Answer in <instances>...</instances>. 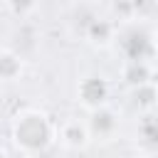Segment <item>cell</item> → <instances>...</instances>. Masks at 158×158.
I'll return each mask as SVG.
<instances>
[{
    "label": "cell",
    "instance_id": "obj_11",
    "mask_svg": "<svg viewBox=\"0 0 158 158\" xmlns=\"http://www.w3.org/2000/svg\"><path fill=\"white\" fill-rule=\"evenodd\" d=\"M2 2H5V10L12 17H17L20 22L30 20L37 12V7H40V0H2Z\"/></svg>",
    "mask_w": 158,
    "mask_h": 158
},
{
    "label": "cell",
    "instance_id": "obj_6",
    "mask_svg": "<svg viewBox=\"0 0 158 158\" xmlns=\"http://www.w3.org/2000/svg\"><path fill=\"white\" fill-rule=\"evenodd\" d=\"M136 141L146 148V153H151L148 158L158 156V116L156 114H143L136 128Z\"/></svg>",
    "mask_w": 158,
    "mask_h": 158
},
{
    "label": "cell",
    "instance_id": "obj_3",
    "mask_svg": "<svg viewBox=\"0 0 158 158\" xmlns=\"http://www.w3.org/2000/svg\"><path fill=\"white\" fill-rule=\"evenodd\" d=\"M111 99V84L104 74H86L77 81V104L86 111H96L101 106H109Z\"/></svg>",
    "mask_w": 158,
    "mask_h": 158
},
{
    "label": "cell",
    "instance_id": "obj_7",
    "mask_svg": "<svg viewBox=\"0 0 158 158\" xmlns=\"http://www.w3.org/2000/svg\"><path fill=\"white\" fill-rule=\"evenodd\" d=\"M25 69V57H20L15 49L2 47L0 49V81L2 84H12L22 77Z\"/></svg>",
    "mask_w": 158,
    "mask_h": 158
},
{
    "label": "cell",
    "instance_id": "obj_5",
    "mask_svg": "<svg viewBox=\"0 0 158 158\" xmlns=\"http://www.w3.org/2000/svg\"><path fill=\"white\" fill-rule=\"evenodd\" d=\"M118 114L111 106H101L96 111H89L86 126L91 133V141H111L118 133Z\"/></svg>",
    "mask_w": 158,
    "mask_h": 158
},
{
    "label": "cell",
    "instance_id": "obj_14",
    "mask_svg": "<svg viewBox=\"0 0 158 158\" xmlns=\"http://www.w3.org/2000/svg\"><path fill=\"white\" fill-rule=\"evenodd\" d=\"M0 158H10V153H7V148H5V146H0Z\"/></svg>",
    "mask_w": 158,
    "mask_h": 158
},
{
    "label": "cell",
    "instance_id": "obj_10",
    "mask_svg": "<svg viewBox=\"0 0 158 158\" xmlns=\"http://www.w3.org/2000/svg\"><path fill=\"white\" fill-rule=\"evenodd\" d=\"M133 91V104L141 109V111H146V114H151L153 109H156V104H158V89L148 81V84H141V86H136V89H131Z\"/></svg>",
    "mask_w": 158,
    "mask_h": 158
},
{
    "label": "cell",
    "instance_id": "obj_8",
    "mask_svg": "<svg viewBox=\"0 0 158 158\" xmlns=\"http://www.w3.org/2000/svg\"><path fill=\"white\" fill-rule=\"evenodd\" d=\"M116 32L118 30L114 27V22H109L106 17H96L89 25V30L84 32V40L91 42L94 47H109V44L116 42Z\"/></svg>",
    "mask_w": 158,
    "mask_h": 158
},
{
    "label": "cell",
    "instance_id": "obj_4",
    "mask_svg": "<svg viewBox=\"0 0 158 158\" xmlns=\"http://www.w3.org/2000/svg\"><path fill=\"white\" fill-rule=\"evenodd\" d=\"M57 141L67 151H84L91 143V133L86 126V118L79 116H67L64 121L57 123Z\"/></svg>",
    "mask_w": 158,
    "mask_h": 158
},
{
    "label": "cell",
    "instance_id": "obj_1",
    "mask_svg": "<svg viewBox=\"0 0 158 158\" xmlns=\"http://www.w3.org/2000/svg\"><path fill=\"white\" fill-rule=\"evenodd\" d=\"M10 138H12V146L22 156L35 158V156H42L44 151H49L52 143L57 141V123L42 109L27 106L12 116Z\"/></svg>",
    "mask_w": 158,
    "mask_h": 158
},
{
    "label": "cell",
    "instance_id": "obj_15",
    "mask_svg": "<svg viewBox=\"0 0 158 158\" xmlns=\"http://www.w3.org/2000/svg\"><path fill=\"white\" fill-rule=\"evenodd\" d=\"M153 158H158V156H153Z\"/></svg>",
    "mask_w": 158,
    "mask_h": 158
},
{
    "label": "cell",
    "instance_id": "obj_13",
    "mask_svg": "<svg viewBox=\"0 0 158 158\" xmlns=\"http://www.w3.org/2000/svg\"><path fill=\"white\" fill-rule=\"evenodd\" d=\"M151 84L158 89V67H153V72H151Z\"/></svg>",
    "mask_w": 158,
    "mask_h": 158
},
{
    "label": "cell",
    "instance_id": "obj_2",
    "mask_svg": "<svg viewBox=\"0 0 158 158\" xmlns=\"http://www.w3.org/2000/svg\"><path fill=\"white\" fill-rule=\"evenodd\" d=\"M116 47L123 57V62H148L153 57V44H151V30L131 25L126 30L116 32Z\"/></svg>",
    "mask_w": 158,
    "mask_h": 158
},
{
    "label": "cell",
    "instance_id": "obj_9",
    "mask_svg": "<svg viewBox=\"0 0 158 158\" xmlns=\"http://www.w3.org/2000/svg\"><path fill=\"white\" fill-rule=\"evenodd\" d=\"M151 72H153V64H151V62H123V67H121V79H123L131 89H136V86L151 81Z\"/></svg>",
    "mask_w": 158,
    "mask_h": 158
},
{
    "label": "cell",
    "instance_id": "obj_12",
    "mask_svg": "<svg viewBox=\"0 0 158 158\" xmlns=\"http://www.w3.org/2000/svg\"><path fill=\"white\" fill-rule=\"evenodd\" d=\"M151 44H153V57H158V25L151 30Z\"/></svg>",
    "mask_w": 158,
    "mask_h": 158
}]
</instances>
